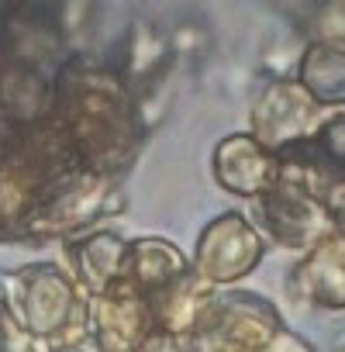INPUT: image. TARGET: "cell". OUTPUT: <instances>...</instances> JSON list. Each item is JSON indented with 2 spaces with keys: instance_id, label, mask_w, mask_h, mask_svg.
I'll list each match as a JSON object with an SVG mask.
<instances>
[{
  "instance_id": "obj_6",
  "label": "cell",
  "mask_w": 345,
  "mask_h": 352,
  "mask_svg": "<svg viewBox=\"0 0 345 352\" xmlns=\"http://www.w3.org/2000/svg\"><path fill=\"white\" fill-rule=\"evenodd\" d=\"M252 214H256L252 225L263 235V242L269 239L273 245H280L287 252L304 256L318 242L335 235V225H331L324 201H318L304 190H293L287 184H276L259 201H252Z\"/></svg>"
},
{
  "instance_id": "obj_18",
  "label": "cell",
  "mask_w": 345,
  "mask_h": 352,
  "mask_svg": "<svg viewBox=\"0 0 345 352\" xmlns=\"http://www.w3.org/2000/svg\"><path fill=\"white\" fill-rule=\"evenodd\" d=\"M263 352H314V345L300 335V331H293V328H280L269 342H266V349Z\"/></svg>"
},
{
  "instance_id": "obj_9",
  "label": "cell",
  "mask_w": 345,
  "mask_h": 352,
  "mask_svg": "<svg viewBox=\"0 0 345 352\" xmlns=\"http://www.w3.org/2000/svg\"><path fill=\"white\" fill-rule=\"evenodd\" d=\"M211 173H214V184L221 190H228L232 197L259 201L266 190L276 187L280 162H276V152L259 145L249 131H235L214 145Z\"/></svg>"
},
{
  "instance_id": "obj_11",
  "label": "cell",
  "mask_w": 345,
  "mask_h": 352,
  "mask_svg": "<svg viewBox=\"0 0 345 352\" xmlns=\"http://www.w3.org/2000/svg\"><path fill=\"white\" fill-rule=\"evenodd\" d=\"M290 294L318 311H345V239L335 232L324 242H318L311 252H304L290 276Z\"/></svg>"
},
{
  "instance_id": "obj_13",
  "label": "cell",
  "mask_w": 345,
  "mask_h": 352,
  "mask_svg": "<svg viewBox=\"0 0 345 352\" xmlns=\"http://www.w3.org/2000/svg\"><path fill=\"white\" fill-rule=\"evenodd\" d=\"M293 80L321 111L345 107V42L311 38L297 59Z\"/></svg>"
},
{
  "instance_id": "obj_16",
  "label": "cell",
  "mask_w": 345,
  "mask_h": 352,
  "mask_svg": "<svg viewBox=\"0 0 345 352\" xmlns=\"http://www.w3.org/2000/svg\"><path fill=\"white\" fill-rule=\"evenodd\" d=\"M0 352H49V342L21 331L8 318H0Z\"/></svg>"
},
{
  "instance_id": "obj_20",
  "label": "cell",
  "mask_w": 345,
  "mask_h": 352,
  "mask_svg": "<svg viewBox=\"0 0 345 352\" xmlns=\"http://www.w3.org/2000/svg\"><path fill=\"white\" fill-rule=\"evenodd\" d=\"M49 352H97V349L90 338H83V342H56V345H49Z\"/></svg>"
},
{
  "instance_id": "obj_8",
  "label": "cell",
  "mask_w": 345,
  "mask_h": 352,
  "mask_svg": "<svg viewBox=\"0 0 345 352\" xmlns=\"http://www.w3.org/2000/svg\"><path fill=\"white\" fill-rule=\"evenodd\" d=\"M148 335H155L148 297L124 283L104 297H87V338L97 352H138Z\"/></svg>"
},
{
  "instance_id": "obj_2",
  "label": "cell",
  "mask_w": 345,
  "mask_h": 352,
  "mask_svg": "<svg viewBox=\"0 0 345 352\" xmlns=\"http://www.w3.org/2000/svg\"><path fill=\"white\" fill-rule=\"evenodd\" d=\"M0 318L56 345L87 338V294L59 263H28L0 273Z\"/></svg>"
},
{
  "instance_id": "obj_4",
  "label": "cell",
  "mask_w": 345,
  "mask_h": 352,
  "mask_svg": "<svg viewBox=\"0 0 345 352\" xmlns=\"http://www.w3.org/2000/svg\"><path fill=\"white\" fill-rule=\"evenodd\" d=\"M121 208V187L114 176L93 173V169H76L49 187L42 197L28 239H73L90 232L104 214Z\"/></svg>"
},
{
  "instance_id": "obj_15",
  "label": "cell",
  "mask_w": 345,
  "mask_h": 352,
  "mask_svg": "<svg viewBox=\"0 0 345 352\" xmlns=\"http://www.w3.org/2000/svg\"><path fill=\"white\" fill-rule=\"evenodd\" d=\"M311 142L338 173H345V107L342 111H328L321 118V124L314 128Z\"/></svg>"
},
{
  "instance_id": "obj_5",
  "label": "cell",
  "mask_w": 345,
  "mask_h": 352,
  "mask_svg": "<svg viewBox=\"0 0 345 352\" xmlns=\"http://www.w3.org/2000/svg\"><path fill=\"white\" fill-rule=\"evenodd\" d=\"M263 256H266V242L256 232L252 218H245L242 211H225L201 228L190 270L214 290H228L245 276H252Z\"/></svg>"
},
{
  "instance_id": "obj_10",
  "label": "cell",
  "mask_w": 345,
  "mask_h": 352,
  "mask_svg": "<svg viewBox=\"0 0 345 352\" xmlns=\"http://www.w3.org/2000/svg\"><path fill=\"white\" fill-rule=\"evenodd\" d=\"M128 242L114 228H90L83 235L66 239L69 256V276L87 297H104L124 283V263H128Z\"/></svg>"
},
{
  "instance_id": "obj_1",
  "label": "cell",
  "mask_w": 345,
  "mask_h": 352,
  "mask_svg": "<svg viewBox=\"0 0 345 352\" xmlns=\"http://www.w3.org/2000/svg\"><path fill=\"white\" fill-rule=\"evenodd\" d=\"M52 121L83 169L114 176L138 145V107L121 73L107 66H63L52 87Z\"/></svg>"
},
{
  "instance_id": "obj_3",
  "label": "cell",
  "mask_w": 345,
  "mask_h": 352,
  "mask_svg": "<svg viewBox=\"0 0 345 352\" xmlns=\"http://www.w3.org/2000/svg\"><path fill=\"white\" fill-rule=\"evenodd\" d=\"M283 328L273 300L252 290H218L190 335V352H263Z\"/></svg>"
},
{
  "instance_id": "obj_17",
  "label": "cell",
  "mask_w": 345,
  "mask_h": 352,
  "mask_svg": "<svg viewBox=\"0 0 345 352\" xmlns=\"http://www.w3.org/2000/svg\"><path fill=\"white\" fill-rule=\"evenodd\" d=\"M311 345H314V352H345V314L328 318L318 328V338Z\"/></svg>"
},
{
  "instance_id": "obj_14",
  "label": "cell",
  "mask_w": 345,
  "mask_h": 352,
  "mask_svg": "<svg viewBox=\"0 0 345 352\" xmlns=\"http://www.w3.org/2000/svg\"><path fill=\"white\" fill-rule=\"evenodd\" d=\"M214 294H218V290H214L211 283H204V280L190 270L187 276H180L172 287H166V290H159L155 297H148L155 331L190 342V335L197 331V324H201V318H204V311H208V304H211Z\"/></svg>"
},
{
  "instance_id": "obj_7",
  "label": "cell",
  "mask_w": 345,
  "mask_h": 352,
  "mask_svg": "<svg viewBox=\"0 0 345 352\" xmlns=\"http://www.w3.org/2000/svg\"><path fill=\"white\" fill-rule=\"evenodd\" d=\"M324 111L300 90L293 76H273L252 100L249 135L269 152H283L314 135Z\"/></svg>"
},
{
  "instance_id": "obj_19",
  "label": "cell",
  "mask_w": 345,
  "mask_h": 352,
  "mask_svg": "<svg viewBox=\"0 0 345 352\" xmlns=\"http://www.w3.org/2000/svg\"><path fill=\"white\" fill-rule=\"evenodd\" d=\"M324 208H328V214H331V225H335V232L345 239V180L328 194V201H324Z\"/></svg>"
},
{
  "instance_id": "obj_12",
  "label": "cell",
  "mask_w": 345,
  "mask_h": 352,
  "mask_svg": "<svg viewBox=\"0 0 345 352\" xmlns=\"http://www.w3.org/2000/svg\"><path fill=\"white\" fill-rule=\"evenodd\" d=\"M190 273V259L180 245L169 239L145 235L128 242V263H124V287H131L142 297H155L159 290L172 287L180 276Z\"/></svg>"
}]
</instances>
